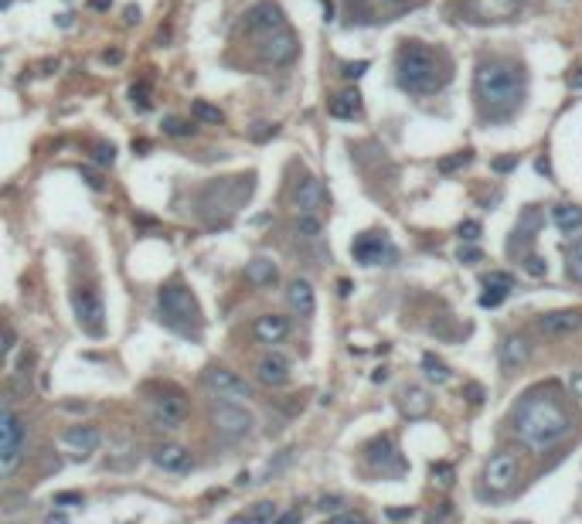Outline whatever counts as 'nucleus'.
<instances>
[{"label": "nucleus", "instance_id": "1", "mask_svg": "<svg viewBox=\"0 0 582 524\" xmlns=\"http://www.w3.org/2000/svg\"><path fill=\"white\" fill-rule=\"evenodd\" d=\"M569 429L572 422L565 416V409L545 392H528L514 409V432L531 449L555 446L562 436H569Z\"/></svg>", "mask_w": 582, "mask_h": 524}, {"label": "nucleus", "instance_id": "2", "mask_svg": "<svg viewBox=\"0 0 582 524\" xmlns=\"http://www.w3.org/2000/svg\"><path fill=\"white\" fill-rule=\"evenodd\" d=\"M521 92H525L521 72H518V68H511L507 61L490 58V61L476 65L474 96H476V103L483 105L487 112H504V109L518 105Z\"/></svg>", "mask_w": 582, "mask_h": 524}, {"label": "nucleus", "instance_id": "3", "mask_svg": "<svg viewBox=\"0 0 582 524\" xmlns=\"http://www.w3.org/2000/svg\"><path fill=\"white\" fill-rule=\"evenodd\" d=\"M252 187H256L252 174H245V177H218V181L205 184L201 194H198V214L208 225H225L249 201Z\"/></svg>", "mask_w": 582, "mask_h": 524}, {"label": "nucleus", "instance_id": "4", "mask_svg": "<svg viewBox=\"0 0 582 524\" xmlns=\"http://www.w3.org/2000/svg\"><path fill=\"white\" fill-rule=\"evenodd\" d=\"M398 85L405 92H436L439 82H443V72H439V58L432 48L425 45H405L398 52V65H395Z\"/></svg>", "mask_w": 582, "mask_h": 524}, {"label": "nucleus", "instance_id": "5", "mask_svg": "<svg viewBox=\"0 0 582 524\" xmlns=\"http://www.w3.org/2000/svg\"><path fill=\"white\" fill-rule=\"evenodd\" d=\"M157 314L170 327H191L201 320V307L184 283H167L157 289Z\"/></svg>", "mask_w": 582, "mask_h": 524}, {"label": "nucleus", "instance_id": "6", "mask_svg": "<svg viewBox=\"0 0 582 524\" xmlns=\"http://www.w3.org/2000/svg\"><path fill=\"white\" fill-rule=\"evenodd\" d=\"M212 425L221 436H228V439H242V436H249L256 429V416L245 409V402H225V398H218L212 405Z\"/></svg>", "mask_w": 582, "mask_h": 524}, {"label": "nucleus", "instance_id": "7", "mask_svg": "<svg viewBox=\"0 0 582 524\" xmlns=\"http://www.w3.org/2000/svg\"><path fill=\"white\" fill-rule=\"evenodd\" d=\"M201 381H205V388H208L214 398H225V402H245V398H252V385H249L245 378H238L235 371H228V367H221V365L205 367Z\"/></svg>", "mask_w": 582, "mask_h": 524}, {"label": "nucleus", "instance_id": "8", "mask_svg": "<svg viewBox=\"0 0 582 524\" xmlns=\"http://www.w3.org/2000/svg\"><path fill=\"white\" fill-rule=\"evenodd\" d=\"M72 307H75V320L85 334L103 337L106 330V303L99 296V289H75L72 293Z\"/></svg>", "mask_w": 582, "mask_h": 524}, {"label": "nucleus", "instance_id": "9", "mask_svg": "<svg viewBox=\"0 0 582 524\" xmlns=\"http://www.w3.org/2000/svg\"><path fill=\"white\" fill-rule=\"evenodd\" d=\"M150 416L163 429H181L187 419V398L177 388H163L160 395L150 398Z\"/></svg>", "mask_w": 582, "mask_h": 524}, {"label": "nucleus", "instance_id": "10", "mask_svg": "<svg viewBox=\"0 0 582 524\" xmlns=\"http://www.w3.org/2000/svg\"><path fill=\"white\" fill-rule=\"evenodd\" d=\"M351 256H354V262H361V265H388V262L398 259V252L388 245V238L381 235V232H365V235H358L351 242Z\"/></svg>", "mask_w": 582, "mask_h": 524}, {"label": "nucleus", "instance_id": "11", "mask_svg": "<svg viewBox=\"0 0 582 524\" xmlns=\"http://www.w3.org/2000/svg\"><path fill=\"white\" fill-rule=\"evenodd\" d=\"M283 27H286V14L276 0H259L245 10V31H252V34H272Z\"/></svg>", "mask_w": 582, "mask_h": 524}, {"label": "nucleus", "instance_id": "12", "mask_svg": "<svg viewBox=\"0 0 582 524\" xmlns=\"http://www.w3.org/2000/svg\"><path fill=\"white\" fill-rule=\"evenodd\" d=\"M483 480H487V487L490 490H507V487H514V480H518V456L511 453V449H501V453H490V460H487V467H483Z\"/></svg>", "mask_w": 582, "mask_h": 524}, {"label": "nucleus", "instance_id": "13", "mask_svg": "<svg viewBox=\"0 0 582 524\" xmlns=\"http://www.w3.org/2000/svg\"><path fill=\"white\" fill-rule=\"evenodd\" d=\"M296 34L293 31H272V34H265V41L259 45V54H263V61L269 65H290L293 58H296Z\"/></svg>", "mask_w": 582, "mask_h": 524}, {"label": "nucleus", "instance_id": "14", "mask_svg": "<svg viewBox=\"0 0 582 524\" xmlns=\"http://www.w3.org/2000/svg\"><path fill=\"white\" fill-rule=\"evenodd\" d=\"M538 327L545 337H565V334H576L582 327V310L579 307H569V310H548V314L538 316Z\"/></svg>", "mask_w": 582, "mask_h": 524}, {"label": "nucleus", "instance_id": "15", "mask_svg": "<svg viewBox=\"0 0 582 524\" xmlns=\"http://www.w3.org/2000/svg\"><path fill=\"white\" fill-rule=\"evenodd\" d=\"M290 358L283 354V351H269L259 358V365H256V374H259V381L263 385H286L290 381Z\"/></svg>", "mask_w": 582, "mask_h": 524}, {"label": "nucleus", "instance_id": "16", "mask_svg": "<svg viewBox=\"0 0 582 524\" xmlns=\"http://www.w3.org/2000/svg\"><path fill=\"white\" fill-rule=\"evenodd\" d=\"M154 467H160L163 473H187L191 470V449L181 443H163L154 449Z\"/></svg>", "mask_w": 582, "mask_h": 524}, {"label": "nucleus", "instance_id": "17", "mask_svg": "<svg viewBox=\"0 0 582 524\" xmlns=\"http://www.w3.org/2000/svg\"><path fill=\"white\" fill-rule=\"evenodd\" d=\"M293 201H296L300 214H314L317 208H323V201H327L323 181L320 177H303V181L296 184V191H293Z\"/></svg>", "mask_w": 582, "mask_h": 524}, {"label": "nucleus", "instance_id": "18", "mask_svg": "<svg viewBox=\"0 0 582 524\" xmlns=\"http://www.w3.org/2000/svg\"><path fill=\"white\" fill-rule=\"evenodd\" d=\"M252 334H256L259 344H279V341H286V334H290V320L283 314H263V316H256Z\"/></svg>", "mask_w": 582, "mask_h": 524}, {"label": "nucleus", "instance_id": "19", "mask_svg": "<svg viewBox=\"0 0 582 524\" xmlns=\"http://www.w3.org/2000/svg\"><path fill=\"white\" fill-rule=\"evenodd\" d=\"M61 439H65V446H68L72 453H79V456L96 453L99 443H103V436H99V429H96V425H68Z\"/></svg>", "mask_w": 582, "mask_h": 524}, {"label": "nucleus", "instance_id": "20", "mask_svg": "<svg viewBox=\"0 0 582 524\" xmlns=\"http://www.w3.org/2000/svg\"><path fill=\"white\" fill-rule=\"evenodd\" d=\"M286 303H290V310L296 316H314V310H317V293H314V286H310L307 279H293L290 286H286Z\"/></svg>", "mask_w": 582, "mask_h": 524}, {"label": "nucleus", "instance_id": "21", "mask_svg": "<svg viewBox=\"0 0 582 524\" xmlns=\"http://www.w3.org/2000/svg\"><path fill=\"white\" fill-rule=\"evenodd\" d=\"M245 279L256 289H272L279 283V265L272 259H265V256H256V259L245 262Z\"/></svg>", "mask_w": 582, "mask_h": 524}, {"label": "nucleus", "instance_id": "22", "mask_svg": "<svg viewBox=\"0 0 582 524\" xmlns=\"http://www.w3.org/2000/svg\"><path fill=\"white\" fill-rule=\"evenodd\" d=\"M531 358V341L525 334H511V337H504L501 344V365L507 371H514V367H525Z\"/></svg>", "mask_w": 582, "mask_h": 524}, {"label": "nucleus", "instance_id": "23", "mask_svg": "<svg viewBox=\"0 0 582 524\" xmlns=\"http://www.w3.org/2000/svg\"><path fill=\"white\" fill-rule=\"evenodd\" d=\"M24 446V422L14 409H0V449Z\"/></svg>", "mask_w": 582, "mask_h": 524}, {"label": "nucleus", "instance_id": "24", "mask_svg": "<svg viewBox=\"0 0 582 524\" xmlns=\"http://www.w3.org/2000/svg\"><path fill=\"white\" fill-rule=\"evenodd\" d=\"M330 116L334 119H358L361 116V92L358 89H344V92H337L334 99H330Z\"/></svg>", "mask_w": 582, "mask_h": 524}, {"label": "nucleus", "instance_id": "25", "mask_svg": "<svg viewBox=\"0 0 582 524\" xmlns=\"http://www.w3.org/2000/svg\"><path fill=\"white\" fill-rule=\"evenodd\" d=\"M552 221H555L558 232L572 235V232L582 228V208L579 205H555V208H552Z\"/></svg>", "mask_w": 582, "mask_h": 524}, {"label": "nucleus", "instance_id": "26", "mask_svg": "<svg viewBox=\"0 0 582 524\" xmlns=\"http://www.w3.org/2000/svg\"><path fill=\"white\" fill-rule=\"evenodd\" d=\"M235 524H276V504L272 500H259L245 514H238Z\"/></svg>", "mask_w": 582, "mask_h": 524}, {"label": "nucleus", "instance_id": "27", "mask_svg": "<svg viewBox=\"0 0 582 524\" xmlns=\"http://www.w3.org/2000/svg\"><path fill=\"white\" fill-rule=\"evenodd\" d=\"M429 405H432V398L423 388H405V395H402V412L409 419H419L423 412H429Z\"/></svg>", "mask_w": 582, "mask_h": 524}, {"label": "nucleus", "instance_id": "28", "mask_svg": "<svg viewBox=\"0 0 582 524\" xmlns=\"http://www.w3.org/2000/svg\"><path fill=\"white\" fill-rule=\"evenodd\" d=\"M191 119H194V123H205V126H221V123H225V112H221L218 105H212L208 99H194V103H191Z\"/></svg>", "mask_w": 582, "mask_h": 524}, {"label": "nucleus", "instance_id": "29", "mask_svg": "<svg viewBox=\"0 0 582 524\" xmlns=\"http://www.w3.org/2000/svg\"><path fill=\"white\" fill-rule=\"evenodd\" d=\"M160 130H163V136L184 140V136H194L198 126H194V119H184V116H163V119H160Z\"/></svg>", "mask_w": 582, "mask_h": 524}, {"label": "nucleus", "instance_id": "30", "mask_svg": "<svg viewBox=\"0 0 582 524\" xmlns=\"http://www.w3.org/2000/svg\"><path fill=\"white\" fill-rule=\"evenodd\" d=\"M423 371H425V378L432 381V385H443V381H450V367L443 365L432 351H425L423 354Z\"/></svg>", "mask_w": 582, "mask_h": 524}, {"label": "nucleus", "instance_id": "31", "mask_svg": "<svg viewBox=\"0 0 582 524\" xmlns=\"http://www.w3.org/2000/svg\"><path fill=\"white\" fill-rule=\"evenodd\" d=\"M320 232H323V225H320L317 214H300L296 218V235L307 238V242H317Z\"/></svg>", "mask_w": 582, "mask_h": 524}, {"label": "nucleus", "instance_id": "32", "mask_svg": "<svg viewBox=\"0 0 582 524\" xmlns=\"http://www.w3.org/2000/svg\"><path fill=\"white\" fill-rule=\"evenodd\" d=\"M21 456H24V453H21V446H17V449H0V480H3V476H10V473L21 467Z\"/></svg>", "mask_w": 582, "mask_h": 524}, {"label": "nucleus", "instance_id": "33", "mask_svg": "<svg viewBox=\"0 0 582 524\" xmlns=\"http://www.w3.org/2000/svg\"><path fill=\"white\" fill-rule=\"evenodd\" d=\"M483 286L511 293V289H514V276H511V272H487V276H483Z\"/></svg>", "mask_w": 582, "mask_h": 524}, {"label": "nucleus", "instance_id": "34", "mask_svg": "<svg viewBox=\"0 0 582 524\" xmlns=\"http://www.w3.org/2000/svg\"><path fill=\"white\" fill-rule=\"evenodd\" d=\"M92 163L112 167V163H116V147H112V143H96V147H92Z\"/></svg>", "mask_w": 582, "mask_h": 524}, {"label": "nucleus", "instance_id": "35", "mask_svg": "<svg viewBox=\"0 0 582 524\" xmlns=\"http://www.w3.org/2000/svg\"><path fill=\"white\" fill-rule=\"evenodd\" d=\"M130 103L136 105L140 112H147V109H150V85H147V82H136V85H133V89H130Z\"/></svg>", "mask_w": 582, "mask_h": 524}, {"label": "nucleus", "instance_id": "36", "mask_svg": "<svg viewBox=\"0 0 582 524\" xmlns=\"http://www.w3.org/2000/svg\"><path fill=\"white\" fill-rule=\"evenodd\" d=\"M569 269H572V276L582 283V238L572 242V249H569Z\"/></svg>", "mask_w": 582, "mask_h": 524}, {"label": "nucleus", "instance_id": "37", "mask_svg": "<svg viewBox=\"0 0 582 524\" xmlns=\"http://www.w3.org/2000/svg\"><path fill=\"white\" fill-rule=\"evenodd\" d=\"M327 524H371V521L361 514V511H341V514H334Z\"/></svg>", "mask_w": 582, "mask_h": 524}, {"label": "nucleus", "instance_id": "38", "mask_svg": "<svg viewBox=\"0 0 582 524\" xmlns=\"http://www.w3.org/2000/svg\"><path fill=\"white\" fill-rule=\"evenodd\" d=\"M365 72H368V61H344V65H341V75H344V79H361V75H365Z\"/></svg>", "mask_w": 582, "mask_h": 524}, {"label": "nucleus", "instance_id": "39", "mask_svg": "<svg viewBox=\"0 0 582 524\" xmlns=\"http://www.w3.org/2000/svg\"><path fill=\"white\" fill-rule=\"evenodd\" d=\"M10 347H14V330H10L7 323H0V365H3V358L10 354Z\"/></svg>", "mask_w": 582, "mask_h": 524}, {"label": "nucleus", "instance_id": "40", "mask_svg": "<svg viewBox=\"0 0 582 524\" xmlns=\"http://www.w3.org/2000/svg\"><path fill=\"white\" fill-rule=\"evenodd\" d=\"M463 163H470V150H463L460 157L439 160V170H443V174H450V170H456V167H463Z\"/></svg>", "mask_w": 582, "mask_h": 524}, {"label": "nucleus", "instance_id": "41", "mask_svg": "<svg viewBox=\"0 0 582 524\" xmlns=\"http://www.w3.org/2000/svg\"><path fill=\"white\" fill-rule=\"evenodd\" d=\"M504 300H507V293H504V289H490V293H483V296H480V303H483V307H497V303H504Z\"/></svg>", "mask_w": 582, "mask_h": 524}, {"label": "nucleus", "instance_id": "42", "mask_svg": "<svg viewBox=\"0 0 582 524\" xmlns=\"http://www.w3.org/2000/svg\"><path fill=\"white\" fill-rule=\"evenodd\" d=\"M79 174H82V181L89 184L92 191H103V187H106V184H103V177H99L96 170H89V167H85V170H79Z\"/></svg>", "mask_w": 582, "mask_h": 524}, {"label": "nucleus", "instance_id": "43", "mask_svg": "<svg viewBox=\"0 0 582 524\" xmlns=\"http://www.w3.org/2000/svg\"><path fill=\"white\" fill-rule=\"evenodd\" d=\"M525 269H528L531 276H545V262L538 259V256H525Z\"/></svg>", "mask_w": 582, "mask_h": 524}, {"label": "nucleus", "instance_id": "44", "mask_svg": "<svg viewBox=\"0 0 582 524\" xmlns=\"http://www.w3.org/2000/svg\"><path fill=\"white\" fill-rule=\"evenodd\" d=\"M476 235H480V225H474V221H463V225H460V238H463V242H474Z\"/></svg>", "mask_w": 582, "mask_h": 524}, {"label": "nucleus", "instance_id": "45", "mask_svg": "<svg viewBox=\"0 0 582 524\" xmlns=\"http://www.w3.org/2000/svg\"><path fill=\"white\" fill-rule=\"evenodd\" d=\"M483 259V252L480 249H460V262H467V265H474V262Z\"/></svg>", "mask_w": 582, "mask_h": 524}, {"label": "nucleus", "instance_id": "46", "mask_svg": "<svg viewBox=\"0 0 582 524\" xmlns=\"http://www.w3.org/2000/svg\"><path fill=\"white\" fill-rule=\"evenodd\" d=\"M256 126H259V130H252V140H269V136L276 133L272 123H256Z\"/></svg>", "mask_w": 582, "mask_h": 524}, {"label": "nucleus", "instance_id": "47", "mask_svg": "<svg viewBox=\"0 0 582 524\" xmlns=\"http://www.w3.org/2000/svg\"><path fill=\"white\" fill-rule=\"evenodd\" d=\"M569 388H572V395L582 402V371H576V374L569 378Z\"/></svg>", "mask_w": 582, "mask_h": 524}, {"label": "nucleus", "instance_id": "48", "mask_svg": "<svg viewBox=\"0 0 582 524\" xmlns=\"http://www.w3.org/2000/svg\"><path fill=\"white\" fill-rule=\"evenodd\" d=\"M514 163H518L514 157H501V160H494V170H497V174H504V170H514Z\"/></svg>", "mask_w": 582, "mask_h": 524}, {"label": "nucleus", "instance_id": "49", "mask_svg": "<svg viewBox=\"0 0 582 524\" xmlns=\"http://www.w3.org/2000/svg\"><path fill=\"white\" fill-rule=\"evenodd\" d=\"M123 21H126V24H140V7H126V10H123Z\"/></svg>", "mask_w": 582, "mask_h": 524}, {"label": "nucleus", "instance_id": "50", "mask_svg": "<svg viewBox=\"0 0 582 524\" xmlns=\"http://www.w3.org/2000/svg\"><path fill=\"white\" fill-rule=\"evenodd\" d=\"M341 504H344L341 497H323V500H320V511H337Z\"/></svg>", "mask_w": 582, "mask_h": 524}, {"label": "nucleus", "instance_id": "51", "mask_svg": "<svg viewBox=\"0 0 582 524\" xmlns=\"http://www.w3.org/2000/svg\"><path fill=\"white\" fill-rule=\"evenodd\" d=\"M103 61L116 65V61H123V52H119V48H112V52H103Z\"/></svg>", "mask_w": 582, "mask_h": 524}, {"label": "nucleus", "instance_id": "52", "mask_svg": "<svg viewBox=\"0 0 582 524\" xmlns=\"http://www.w3.org/2000/svg\"><path fill=\"white\" fill-rule=\"evenodd\" d=\"M54 504H82V497H79V494H58Z\"/></svg>", "mask_w": 582, "mask_h": 524}, {"label": "nucleus", "instance_id": "53", "mask_svg": "<svg viewBox=\"0 0 582 524\" xmlns=\"http://www.w3.org/2000/svg\"><path fill=\"white\" fill-rule=\"evenodd\" d=\"M89 7H92V10H109L112 0H89Z\"/></svg>", "mask_w": 582, "mask_h": 524}, {"label": "nucleus", "instance_id": "54", "mask_svg": "<svg viewBox=\"0 0 582 524\" xmlns=\"http://www.w3.org/2000/svg\"><path fill=\"white\" fill-rule=\"evenodd\" d=\"M569 85H572V89H582V68L572 75V79H569Z\"/></svg>", "mask_w": 582, "mask_h": 524}, {"label": "nucleus", "instance_id": "55", "mask_svg": "<svg viewBox=\"0 0 582 524\" xmlns=\"http://www.w3.org/2000/svg\"><path fill=\"white\" fill-rule=\"evenodd\" d=\"M337 289H341V296H347V293H351V279H341V283H337Z\"/></svg>", "mask_w": 582, "mask_h": 524}]
</instances>
